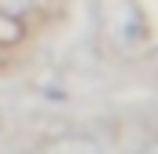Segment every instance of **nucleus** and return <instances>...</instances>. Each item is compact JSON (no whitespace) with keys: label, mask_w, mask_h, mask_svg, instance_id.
Returning <instances> with one entry per match:
<instances>
[{"label":"nucleus","mask_w":158,"mask_h":154,"mask_svg":"<svg viewBox=\"0 0 158 154\" xmlns=\"http://www.w3.org/2000/svg\"><path fill=\"white\" fill-rule=\"evenodd\" d=\"M151 63H155V74H158V51H155V55H151Z\"/></svg>","instance_id":"obj_5"},{"label":"nucleus","mask_w":158,"mask_h":154,"mask_svg":"<svg viewBox=\"0 0 158 154\" xmlns=\"http://www.w3.org/2000/svg\"><path fill=\"white\" fill-rule=\"evenodd\" d=\"M40 154H107L103 143L96 136H85V132H63V136H52L44 140Z\"/></svg>","instance_id":"obj_2"},{"label":"nucleus","mask_w":158,"mask_h":154,"mask_svg":"<svg viewBox=\"0 0 158 154\" xmlns=\"http://www.w3.org/2000/svg\"><path fill=\"white\" fill-rule=\"evenodd\" d=\"M140 154H158V140H151V143H143V147H140Z\"/></svg>","instance_id":"obj_4"},{"label":"nucleus","mask_w":158,"mask_h":154,"mask_svg":"<svg viewBox=\"0 0 158 154\" xmlns=\"http://www.w3.org/2000/svg\"><path fill=\"white\" fill-rule=\"evenodd\" d=\"M103 26L118 44H140L143 40V22H140V7L132 0H103Z\"/></svg>","instance_id":"obj_1"},{"label":"nucleus","mask_w":158,"mask_h":154,"mask_svg":"<svg viewBox=\"0 0 158 154\" xmlns=\"http://www.w3.org/2000/svg\"><path fill=\"white\" fill-rule=\"evenodd\" d=\"M30 7H33V0H0V15H7V18H22Z\"/></svg>","instance_id":"obj_3"}]
</instances>
